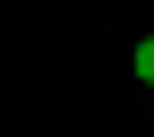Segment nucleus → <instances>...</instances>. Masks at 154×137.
Here are the masks:
<instances>
[{
    "mask_svg": "<svg viewBox=\"0 0 154 137\" xmlns=\"http://www.w3.org/2000/svg\"><path fill=\"white\" fill-rule=\"evenodd\" d=\"M128 69H137V77H146V86H154V34H146V43H137V51H128Z\"/></svg>",
    "mask_w": 154,
    "mask_h": 137,
    "instance_id": "nucleus-1",
    "label": "nucleus"
}]
</instances>
